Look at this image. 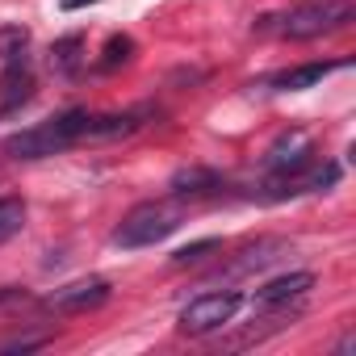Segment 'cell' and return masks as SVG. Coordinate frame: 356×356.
Returning a JSON list of instances; mask_svg holds the SVG:
<instances>
[{
  "mask_svg": "<svg viewBox=\"0 0 356 356\" xmlns=\"http://www.w3.org/2000/svg\"><path fill=\"white\" fill-rule=\"evenodd\" d=\"M88 130V113L84 109H67L63 118H51L34 130H22L9 138V155L13 159H42V155H55L63 151L67 143H76L80 134Z\"/></svg>",
  "mask_w": 356,
  "mask_h": 356,
  "instance_id": "1",
  "label": "cell"
},
{
  "mask_svg": "<svg viewBox=\"0 0 356 356\" xmlns=\"http://www.w3.org/2000/svg\"><path fill=\"white\" fill-rule=\"evenodd\" d=\"M176 227H181V206L176 202H143L118 222L113 243L118 248H151V243L168 239Z\"/></svg>",
  "mask_w": 356,
  "mask_h": 356,
  "instance_id": "2",
  "label": "cell"
},
{
  "mask_svg": "<svg viewBox=\"0 0 356 356\" xmlns=\"http://www.w3.org/2000/svg\"><path fill=\"white\" fill-rule=\"evenodd\" d=\"M310 159H314V143H310V134H302V130L281 134V138L268 147V155H264V168L277 176V185L268 189V197H285V185L293 181L298 172L310 168Z\"/></svg>",
  "mask_w": 356,
  "mask_h": 356,
  "instance_id": "3",
  "label": "cell"
},
{
  "mask_svg": "<svg viewBox=\"0 0 356 356\" xmlns=\"http://www.w3.org/2000/svg\"><path fill=\"white\" fill-rule=\"evenodd\" d=\"M239 306H243V293H235V289L202 293V298H193V302L181 310V331H185V335H210V331L227 327V323L239 314Z\"/></svg>",
  "mask_w": 356,
  "mask_h": 356,
  "instance_id": "4",
  "label": "cell"
},
{
  "mask_svg": "<svg viewBox=\"0 0 356 356\" xmlns=\"http://www.w3.org/2000/svg\"><path fill=\"white\" fill-rule=\"evenodd\" d=\"M348 17H352V5L348 0H323V5H302V9H293L285 22H281V34L285 38H318V34H331V30H339V26H348Z\"/></svg>",
  "mask_w": 356,
  "mask_h": 356,
  "instance_id": "5",
  "label": "cell"
},
{
  "mask_svg": "<svg viewBox=\"0 0 356 356\" xmlns=\"http://www.w3.org/2000/svg\"><path fill=\"white\" fill-rule=\"evenodd\" d=\"M105 298H109V281L84 277V281H72V285L55 289L47 298V310H55V314H80V310H97Z\"/></svg>",
  "mask_w": 356,
  "mask_h": 356,
  "instance_id": "6",
  "label": "cell"
},
{
  "mask_svg": "<svg viewBox=\"0 0 356 356\" xmlns=\"http://www.w3.org/2000/svg\"><path fill=\"white\" fill-rule=\"evenodd\" d=\"M314 289V273H285V277H273L256 289V310H273V306H289L298 298H306Z\"/></svg>",
  "mask_w": 356,
  "mask_h": 356,
  "instance_id": "7",
  "label": "cell"
},
{
  "mask_svg": "<svg viewBox=\"0 0 356 356\" xmlns=\"http://www.w3.org/2000/svg\"><path fill=\"white\" fill-rule=\"evenodd\" d=\"M289 252V243L285 239H256L252 248H243L239 252V260L227 268V277H243V273H256V268H268L273 260H281Z\"/></svg>",
  "mask_w": 356,
  "mask_h": 356,
  "instance_id": "8",
  "label": "cell"
},
{
  "mask_svg": "<svg viewBox=\"0 0 356 356\" xmlns=\"http://www.w3.org/2000/svg\"><path fill=\"white\" fill-rule=\"evenodd\" d=\"M30 92H34V80H30L26 63H22V59H13V63H9V72L0 76V113H13L17 105H26V101H30Z\"/></svg>",
  "mask_w": 356,
  "mask_h": 356,
  "instance_id": "9",
  "label": "cell"
},
{
  "mask_svg": "<svg viewBox=\"0 0 356 356\" xmlns=\"http://www.w3.org/2000/svg\"><path fill=\"white\" fill-rule=\"evenodd\" d=\"M222 181H218V172H210V168H181L172 176V193L176 197H197V193H210V189H218Z\"/></svg>",
  "mask_w": 356,
  "mask_h": 356,
  "instance_id": "10",
  "label": "cell"
},
{
  "mask_svg": "<svg viewBox=\"0 0 356 356\" xmlns=\"http://www.w3.org/2000/svg\"><path fill=\"white\" fill-rule=\"evenodd\" d=\"M143 109H134V113H109V118H88V130L84 134H92V138H118V134H134L143 122Z\"/></svg>",
  "mask_w": 356,
  "mask_h": 356,
  "instance_id": "11",
  "label": "cell"
},
{
  "mask_svg": "<svg viewBox=\"0 0 356 356\" xmlns=\"http://www.w3.org/2000/svg\"><path fill=\"white\" fill-rule=\"evenodd\" d=\"M84 38L80 34H67V38H59L55 47H51V67L59 72V76H76L80 72V63H84Z\"/></svg>",
  "mask_w": 356,
  "mask_h": 356,
  "instance_id": "12",
  "label": "cell"
},
{
  "mask_svg": "<svg viewBox=\"0 0 356 356\" xmlns=\"http://www.w3.org/2000/svg\"><path fill=\"white\" fill-rule=\"evenodd\" d=\"M335 67H339V63H302V67L277 76L273 84H277V88H289V92H293V88H310V84H318V80H323L327 72H335Z\"/></svg>",
  "mask_w": 356,
  "mask_h": 356,
  "instance_id": "13",
  "label": "cell"
},
{
  "mask_svg": "<svg viewBox=\"0 0 356 356\" xmlns=\"http://www.w3.org/2000/svg\"><path fill=\"white\" fill-rule=\"evenodd\" d=\"M26 227V202L22 197H0V243H9Z\"/></svg>",
  "mask_w": 356,
  "mask_h": 356,
  "instance_id": "14",
  "label": "cell"
},
{
  "mask_svg": "<svg viewBox=\"0 0 356 356\" xmlns=\"http://www.w3.org/2000/svg\"><path fill=\"white\" fill-rule=\"evenodd\" d=\"M214 252H222L218 239H197V243H189V248H181V252H172V264H176V268H193V264L210 260Z\"/></svg>",
  "mask_w": 356,
  "mask_h": 356,
  "instance_id": "15",
  "label": "cell"
},
{
  "mask_svg": "<svg viewBox=\"0 0 356 356\" xmlns=\"http://www.w3.org/2000/svg\"><path fill=\"white\" fill-rule=\"evenodd\" d=\"M26 42H30V30L26 26H5V30H0V59H5V63L22 59Z\"/></svg>",
  "mask_w": 356,
  "mask_h": 356,
  "instance_id": "16",
  "label": "cell"
},
{
  "mask_svg": "<svg viewBox=\"0 0 356 356\" xmlns=\"http://www.w3.org/2000/svg\"><path fill=\"white\" fill-rule=\"evenodd\" d=\"M130 51H134V42L126 38V34H113L109 42H105V55H101V72H113V67H122V63H130Z\"/></svg>",
  "mask_w": 356,
  "mask_h": 356,
  "instance_id": "17",
  "label": "cell"
},
{
  "mask_svg": "<svg viewBox=\"0 0 356 356\" xmlns=\"http://www.w3.org/2000/svg\"><path fill=\"white\" fill-rule=\"evenodd\" d=\"M47 343V335H17V339H5L0 343V352H34V348H42Z\"/></svg>",
  "mask_w": 356,
  "mask_h": 356,
  "instance_id": "18",
  "label": "cell"
},
{
  "mask_svg": "<svg viewBox=\"0 0 356 356\" xmlns=\"http://www.w3.org/2000/svg\"><path fill=\"white\" fill-rule=\"evenodd\" d=\"M0 306H30V293L17 289V285H5L0 289Z\"/></svg>",
  "mask_w": 356,
  "mask_h": 356,
  "instance_id": "19",
  "label": "cell"
},
{
  "mask_svg": "<svg viewBox=\"0 0 356 356\" xmlns=\"http://www.w3.org/2000/svg\"><path fill=\"white\" fill-rule=\"evenodd\" d=\"M59 5H63L67 13H76V9H88V5H97V0H59Z\"/></svg>",
  "mask_w": 356,
  "mask_h": 356,
  "instance_id": "20",
  "label": "cell"
},
{
  "mask_svg": "<svg viewBox=\"0 0 356 356\" xmlns=\"http://www.w3.org/2000/svg\"><path fill=\"white\" fill-rule=\"evenodd\" d=\"M352 348H356V335H352V331H348V335H343V339H339V348H335V352H339V356H343V352H352Z\"/></svg>",
  "mask_w": 356,
  "mask_h": 356,
  "instance_id": "21",
  "label": "cell"
}]
</instances>
